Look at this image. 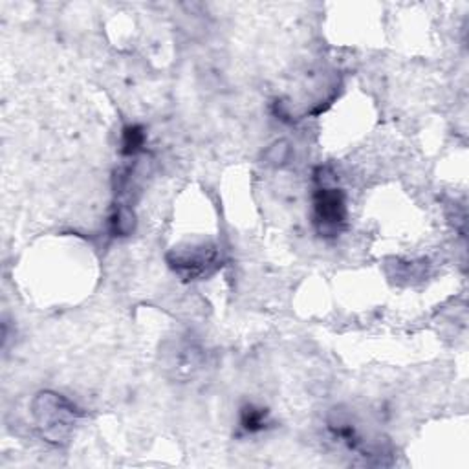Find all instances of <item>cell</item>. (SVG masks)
<instances>
[{"label":"cell","mask_w":469,"mask_h":469,"mask_svg":"<svg viewBox=\"0 0 469 469\" xmlns=\"http://www.w3.org/2000/svg\"><path fill=\"white\" fill-rule=\"evenodd\" d=\"M313 216L322 234H337L347 222V204L341 189L322 181L313 195Z\"/></svg>","instance_id":"obj_1"},{"label":"cell","mask_w":469,"mask_h":469,"mask_svg":"<svg viewBox=\"0 0 469 469\" xmlns=\"http://www.w3.org/2000/svg\"><path fill=\"white\" fill-rule=\"evenodd\" d=\"M134 228V216L127 207H117L110 218V230L114 234H128Z\"/></svg>","instance_id":"obj_4"},{"label":"cell","mask_w":469,"mask_h":469,"mask_svg":"<svg viewBox=\"0 0 469 469\" xmlns=\"http://www.w3.org/2000/svg\"><path fill=\"white\" fill-rule=\"evenodd\" d=\"M143 145H145V132L142 127L137 125H128L123 131V140H121V152L125 156H134L137 152L142 151Z\"/></svg>","instance_id":"obj_3"},{"label":"cell","mask_w":469,"mask_h":469,"mask_svg":"<svg viewBox=\"0 0 469 469\" xmlns=\"http://www.w3.org/2000/svg\"><path fill=\"white\" fill-rule=\"evenodd\" d=\"M240 425L246 433H260L268 427V412L264 409H257L253 405L244 407L240 415Z\"/></svg>","instance_id":"obj_2"}]
</instances>
